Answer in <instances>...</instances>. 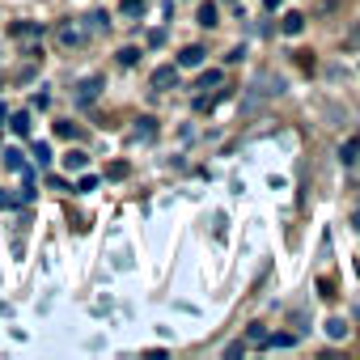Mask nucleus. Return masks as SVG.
I'll use <instances>...</instances> for the list:
<instances>
[{
    "label": "nucleus",
    "instance_id": "6",
    "mask_svg": "<svg viewBox=\"0 0 360 360\" xmlns=\"http://www.w3.org/2000/svg\"><path fill=\"white\" fill-rule=\"evenodd\" d=\"M5 165H9V169H18V174H26V178H30V165H26V157H22V153H18V148H5Z\"/></svg>",
    "mask_w": 360,
    "mask_h": 360
},
{
    "label": "nucleus",
    "instance_id": "14",
    "mask_svg": "<svg viewBox=\"0 0 360 360\" xmlns=\"http://www.w3.org/2000/svg\"><path fill=\"white\" fill-rule=\"evenodd\" d=\"M200 26H217V5H200Z\"/></svg>",
    "mask_w": 360,
    "mask_h": 360
},
{
    "label": "nucleus",
    "instance_id": "13",
    "mask_svg": "<svg viewBox=\"0 0 360 360\" xmlns=\"http://www.w3.org/2000/svg\"><path fill=\"white\" fill-rule=\"evenodd\" d=\"M39 34H43V26H26V22L13 26V39H39Z\"/></svg>",
    "mask_w": 360,
    "mask_h": 360
},
{
    "label": "nucleus",
    "instance_id": "19",
    "mask_svg": "<svg viewBox=\"0 0 360 360\" xmlns=\"http://www.w3.org/2000/svg\"><path fill=\"white\" fill-rule=\"evenodd\" d=\"M106 174H110V178H127V165H123V161H115V165H110Z\"/></svg>",
    "mask_w": 360,
    "mask_h": 360
},
{
    "label": "nucleus",
    "instance_id": "2",
    "mask_svg": "<svg viewBox=\"0 0 360 360\" xmlns=\"http://www.w3.org/2000/svg\"><path fill=\"white\" fill-rule=\"evenodd\" d=\"M169 85H178V68H174V64H165V68L153 72V89H157V94H165Z\"/></svg>",
    "mask_w": 360,
    "mask_h": 360
},
{
    "label": "nucleus",
    "instance_id": "7",
    "mask_svg": "<svg viewBox=\"0 0 360 360\" xmlns=\"http://www.w3.org/2000/svg\"><path fill=\"white\" fill-rule=\"evenodd\" d=\"M85 161H89V157H85L81 148H72V153L64 157V165H68V174H81V169H85Z\"/></svg>",
    "mask_w": 360,
    "mask_h": 360
},
{
    "label": "nucleus",
    "instance_id": "8",
    "mask_svg": "<svg viewBox=\"0 0 360 360\" xmlns=\"http://www.w3.org/2000/svg\"><path fill=\"white\" fill-rule=\"evenodd\" d=\"M127 18H144V9H148V0H123V5H119Z\"/></svg>",
    "mask_w": 360,
    "mask_h": 360
},
{
    "label": "nucleus",
    "instance_id": "12",
    "mask_svg": "<svg viewBox=\"0 0 360 360\" xmlns=\"http://www.w3.org/2000/svg\"><path fill=\"white\" fill-rule=\"evenodd\" d=\"M326 335H330V339H347V322H343V318H330V322H326Z\"/></svg>",
    "mask_w": 360,
    "mask_h": 360
},
{
    "label": "nucleus",
    "instance_id": "21",
    "mask_svg": "<svg viewBox=\"0 0 360 360\" xmlns=\"http://www.w3.org/2000/svg\"><path fill=\"white\" fill-rule=\"evenodd\" d=\"M263 5H267V9H280V5H284V0H263Z\"/></svg>",
    "mask_w": 360,
    "mask_h": 360
},
{
    "label": "nucleus",
    "instance_id": "4",
    "mask_svg": "<svg viewBox=\"0 0 360 360\" xmlns=\"http://www.w3.org/2000/svg\"><path fill=\"white\" fill-rule=\"evenodd\" d=\"M204 64V47H183V56H178V68H200Z\"/></svg>",
    "mask_w": 360,
    "mask_h": 360
},
{
    "label": "nucleus",
    "instance_id": "15",
    "mask_svg": "<svg viewBox=\"0 0 360 360\" xmlns=\"http://www.w3.org/2000/svg\"><path fill=\"white\" fill-rule=\"evenodd\" d=\"M221 81H225V77H221V72H204V77H200V89H217V85H221Z\"/></svg>",
    "mask_w": 360,
    "mask_h": 360
},
{
    "label": "nucleus",
    "instance_id": "5",
    "mask_svg": "<svg viewBox=\"0 0 360 360\" xmlns=\"http://www.w3.org/2000/svg\"><path fill=\"white\" fill-rule=\"evenodd\" d=\"M356 157H360V140H356V136H347V140L339 144V161H343V165H352Z\"/></svg>",
    "mask_w": 360,
    "mask_h": 360
},
{
    "label": "nucleus",
    "instance_id": "20",
    "mask_svg": "<svg viewBox=\"0 0 360 360\" xmlns=\"http://www.w3.org/2000/svg\"><path fill=\"white\" fill-rule=\"evenodd\" d=\"M250 343H267V330L263 326H250Z\"/></svg>",
    "mask_w": 360,
    "mask_h": 360
},
{
    "label": "nucleus",
    "instance_id": "1",
    "mask_svg": "<svg viewBox=\"0 0 360 360\" xmlns=\"http://www.w3.org/2000/svg\"><path fill=\"white\" fill-rule=\"evenodd\" d=\"M56 39H60V47L77 51V47H85V43H89V26H85V22H60Z\"/></svg>",
    "mask_w": 360,
    "mask_h": 360
},
{
    "label": "nucleus",
    "instance_id": "3",
    "mask_svg": "<svg viewBox=\"0 0 360 360\" xmlns=\"http://www.w3.org/2000/svg\"><path fill=\"white\" fill-rule=\"evenodd\" d=\"M98 89H102V77H85V81L77 85V102H81V106H89V102L98 98Z\"/></svg>",
    "mask_w": 360,
    "mask_h": 360
},
{
    "label": "nucleus",
    "instance_id": "9",
    "mask_svg": "<svg viewBox=\"0 0 360 360\" xmlns=\"http://www.w3.org/2000/svg\"><path fill=\"white\" fill-rule=\"evenodd\" d=\"M301 30H305V18L301 13H288L284 18V34H301Z\"/></svg>",
    "mask_w": 360,
    "mask_h": 360
},
{
    "label": "nucleus",
    "instance_id": "18",
    "mask_svg": "<svg viewBox=\"0 0 360 360\" xmlns=\"http://www.w3.org/2000/svg\"><path fill=\"white\" fill-rule=\"evenodd\" d=\"M34 157H39V165H47L51 161V148L47 144H34Z\"/></svg>",
    "mask_w": 360,
    "mask_h": 360
},
{
    "label": "nucleus",
    "instance_id": "17",
    "mask_svg": "<svg viewBox=\"0 0 360 360\" xmlns=\"http://www.w3.org/2000/svg\"><path fill=\"white\" fill-rule=\"evenodd\" d=\"M56 131H60V136H64V140H77V136H81V131H77V127H72V123H60V127H56Z\"/></svg>",
    "mask_w": 360,
    "mask_h": 360
},
{
    "label": "nucleus",
    "instance_id": "16",
    "mask_svg": "<svg viewBox=\"0 0 360 360\" xmlns=\"http://www.w3.org/2000/svg\"><path fill=\"white\" fill-rule=\"evenodd\" d=\"M136 60H140V51H136V47H123V51H119V64H127V68H131Z\"/></svg>",
    "mask_w": 360,
    "mask_h": 360
},
{
    "label": "nucleus",
    "instance_id": "10",
    "mask_svg": "<svg viewBox=\"0 0 360 360\" xmlns=\"http://www.w3.org/2000/svg\"><path fill=\"white\" fill-rule=\"evenodd\" d=\"M9 127H13L18 136H30V115H9Z\"/></svg>",
    "mask_w": 360,
    "mask_h": 360
},
{
    "label": "nucleus",
    "instance_id": "22",
    "mask_svg": "<svg viewBox=\"0 0 360 360\" xmlns=\"http://www.w3.org/2000/svg\"><path fill=\"white\" fill-rule=\"evenodd\" d=\"M0 119H9V110H5V102H0Z\"/></svg>",
    "mask_w": 360,
    "mask_h": 360
},
{
    "label": "nucleus",
    "instance_id": "11",
    "mask_svg": "<svg viewBox=\"0 0 360 360\" xmlns=\"http://www.w3.org/2000/svg\"><path fill=\"white\" fill-rule=\"evenodd\" d=\"M153 136H157V127H153V119L144 115V119L136 123V140H153Z\"/></svg>",
    "mask_w": 360,
    "mask_h": 360
}]
</instances>
